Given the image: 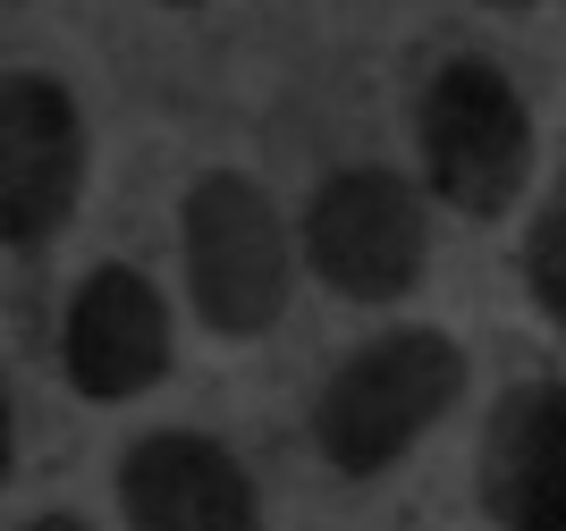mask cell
I'll return each instance as SVG.
<instances>
[{
  "label": "cell",
  "instance_id": "cell-1",
  "mask_svg": "<svg viewBox=\"0 0 566 531\" xmlns=\"http://www.w3.org/2000/svg\"><path fill=\"white\" fill-rule=\"evenodd\" d=\"M457 396H465V347L449 329H431V321L380 329V338H364L322 380V396H313V447H322L331 472L373 481V472L406 464L457 414Z\"/></svg>",
  "mask_w": 566,
  "mask_h": 531
},
{
  "label": "cell",
  "instance_id": "cell-2",
  "mask_svg": "<svg viewBox=\"0 0 566 531\" xmlns=\"http://www.w3.org/2000/svg\"><path fill=\"white\" fill-rule=\"evenodd\" d=\"M187 304L212 338H271L296 287V236L245 169H203L178 203Z\"/></svg>",
  "mask_w": 566,
  "mask_h": 531
},
{
  "label": "cell",
  "instance_id": "cell-3",
  "mask_svg": "<svg viewBox=\"0 0 566 531\" xmlns=\"http://www.w3.org/2000/svg\"><path fill=\"white\" fill-rule=\"evenodd\" d=\"M415 136H423L431 194L465 220H499L533 185V110L499 60H473V51L440 60V76L423 85V110H415Z\"/></svg>",
  "mask_w": 566,
  "mask_h": 531
},
{
  "label": "cell",
  "instance_id": "cell-4",
  "mask_svg": "<svg viewBox=\"0 0 566 531\" xmlns=\"http://www.w3.org/2000/svg\"><path fill=\"white\" fill-rule=\"evenodd\" d=\"M296 245H305L313 278L347 304H406L431 270L423 194H415V178H398L380 161H355V169L313 185Z\"/></svg>",
  "mask_w": 566,
  "mask_h": 531
},
{
  "label": "cell",
  "instance_id": "cell-5",
  "mask_svg": "<svg viewBox=\"0 0 566 531\" xmlns=\"http://www.w3.org/2000/svg\"><path fill=\"white\" fill-rule=\"evenodd\" d=\"M85 203V110L43 68L0 76V245L34 254Z\"/></svg>",
  "mask_w": 566,
  "mask_h": 531
},
{
  "label": "cell",
  "instance_id": "cell-6",
  "mask_svg": "<svg viewBox=\"0 0 566 531\" xmlns=\"http://www.w3.org/2000/svg\"><path fill=\"white\" fill-rule=\"evenodd\" d=\"M178 363V329H169V296L136 262H102L76 278L69 321H60V371L85 405H127V396L161 389Z\"/></svg>",
  "mask_w": 566,
  "mask_h": 531
},
{
  "label": "cell",
  "instance_id": "cell-7",
  "mask_svg": "<svg viewBox=\"0 0 566 531\" xmlns=\"http://www.w3.org/2000/svg\"><path fill=\"white\" fill-rule=\"evenodd\" d=\"M118 514L136 531H262V489L212 431H144L118 456Z\"/></svg>",
  "mask_w": 566,
  "mask_h": 531
},
{
  "label": "cell",
  "instance_id": "cell-8",
  "mask_svg": "<svg viewBox=\"0 0 566 531\" xmlns=\"http://www.w3.org/2000/svg\"><path fill=\"white\" fill-rule=\"evenodd\" d=\"M566 405L549 380L499 396L491 431H482V507L507 531H558L566 514Z\"/></svg>",
  "mask_w": 566,
  "mask_h": 531
},
{
  "label": "cell",
  "instance_id": "cell-9",
  "mask_svg": "<svg viewBox=\"0 0 566 531\" xmlns=\"http://www.w3.org/2000/svg\"><path fill=\"white\" fill-rule=\"evenodd\" d=\"M524 287H533V312L558 321L566 312V203L549 194L533 211V229H524Z\"/></svg>",
  "mask_w": 566,
  "mask_h": 531
},
{
  "label": "cell",
  "instance_id": "cell-10",
  "mask_svg": "<svg viewBox=\"0 0 566 531\" xmlns=\"http://www.w3.org/2000/svg\"><path fill=\"white\" fill-rule=\"evenodd\" d=\"M18 472V396H9V380H0V481Z\"/></svg>",
  "mask_w": 566,
  "mask_h": 531
},
{
  "label": "cell",
  "instance_id": "cell-11",
  "mask_svg": "<svg viewBox=\"0 0 566 531\" xmlns=\"http://www.w3.org/2000/svg\"><path fill=\"white\" fill-rule=\"evenodd\" d=\"M18 531H94L85 514H34V523H18Z\"/></svg>",
  "mask_w": 566,
  "mask_h": 531
},
{
  "label": "cell",
  "instance_id": "cell-12",
  "mask_svg": "<svg viewBox=\"0 0 566 531\" xmlns=\"http://www.w3.org/2000/svg\"><path fill=\"white\" fill-rule=\"evenodd\" d=\"M491 9H533V0H491Z\"/></svg>",
  "mask_w": 566,
  "mask_h": 531
},
{
  "label": "cell",
  "instance_id": "cell-13",
  "mask_svg": "<svg viewBox=\"0 0 566 531\" xmlns=\"http://www.w3.org/2000/svg\"><path fill=\"white\" fill-rule=\"evenodd\" d=\"M161 9H195V0H161Z\"/></svg>",
  "mask_w": 566,
  "mask_h": 531
}]
</instances>
